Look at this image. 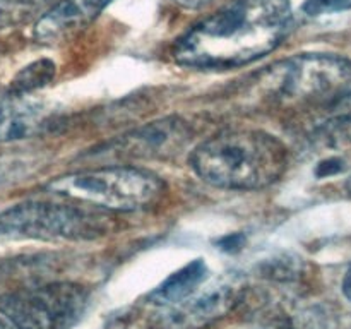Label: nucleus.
I'll return each instance as SVG.
<instances>
[{
	"mask_svg": "<svg viewBox=\"0 0 351 329\" xmlns=\"http://www.w3.org/2000/svg\"><path fill=\"white\" fill-rule=\"evenodd\" d=\"M291 19L290 0H233L185 31L171 55L197 71L243 67L276 50Z\"/></svg>",
	"mask_w": 351,
	"mask_h": 329,
	"instance_id": "f257e3e1",
	"label": "nucleus"
},
{
	"mask_svg": "<svg viewBox=\"0 0 351 329\" xmlns=\"http://www.w3.org/2000/svg\"><path fill=\"white\" fill-rule=\"evenodd\" d=\"M287 144L256 129H226L199 143L189 156L201 180L225 191H259L285 175Z\"/></svg>",
	"mask_w": 351,
	"mask_h": 329,
	"instance_id": "f03ea898",
	"label": "nucleus"
},
{
	"mask_svg": "<svg viewBox=\"0 0 351 329\" xmlns=\"http://www.w3.org/2000/svg\"><path fill=\"white\" fill-rule=\"evenodd\" d=\"M351 84V60L336 53H297L257 77L254 89L267 105L281 108L341 101Z\"/></svg>",
	"mask_w": 351,
	"mask_h": 329,
	"instance_id": "7ed1b4c3",
	"label": "nucleus"
},
{
	"mask_svg": "<svg viewBox=\"0 0 351 329\" xmlns=\"http://www.w3.org/2000/svg\"><path fill=\"white\" fill-rule=\"evenodd\" d=\"M165 184L158 175L132 164H106L53 178L47 191L75 204L108 211H139L154 204Z\"/></svg>",
	"mask_w": 351,
	"mask_h": 329,
	"instance_id": "20e7f679",
	"label": "nucleus"
},
{
	"mask_svg": "<svg viewBox=\"0 0 351 329\" xmlns=\"http://www.w3.org/2000/svg\"><path fill=\"white\" fill-rule=\"evenodd\" d=\"M103 216L74 202L27 201L0 211V242L5 240H93L106 233Z\"/></svg>",
	"mask_w": 351,
	"mask_h": 329,
	"instance_id": "39448f33",
	"label": "nucleus"
},
{
	"mask_svg": "<svg viewBox=\"0 0 351 329\" xmlns=\"http://www.w3.org/2000/svg\"><path fill=\"white\" fill-rule=\"evenodd\" d=\"M88 304L84 287L64 281L2 293L0 314L17 329H72Z\"/></svg>",
	"mask_w": 351,
	"mask_h": 329,
	"instance_id": "423d86ee",
	"label": "nucleus"
},
{
	"mask_svg": "<svg viewBox=\"0 0 351 329\" xmlns=\"http://www.w3.org/2000/svg\"><path fill=\"white\" fill-rule=\"evenodd\" d=\"M191 136V127L184 120L167 117L123 134L105 153L122 160H168L187 147Z\"/></svg>",
	"mask_w": 351,
	"mask_h": 329,
	"instance_id": "0eeeda50",
	"label": "nucleus"
},
{
	"mask_svg": "<svg viewBox=\"0 0 351 329\" xmlns=\"http://www.w3.org/2000/svg\"><path fill=\"white\" fill-rule=\"evenodd\" d=\"M235 284L215 283L199 288L195 293L171 305L163 317L165 329H202L216 319L223 317L237 300Z\"/></svg>",
	"mask_w": 351,
	"mask_h": 329,
	"instance_id": "6e6552de",
	"label": "nucleus"
},
{
	"mask_svg": "<svg viewBox=\"0 0 351 329\" xmlns=\"http://www.w3.org/2000/svg\"><path fill=\"white\" fill-rule=\"evenodd\" d=\"M113 0H58L34 26V38L41 43H60L84 31Z\"/></svg>",
	"mask_w": 351,
	"mask_h": 329,
	"instance_id": "1a4fd4ad",
	"label": "nucleus"
},
{
	"mask_svg": "<svg viewBox=\"0 0 351 329\" xmlns=\"http://www.w3.org/2000/svg\"><path fill=\"white\" fill-rule=\"evenodd\" d=\"M50 112L29 95L0 88V144L27 139L47 127Z\"/></svg>",
	"mask_w": 351,
	"mask_h": 329,
	"instance_id": "9d476101",
	"label": "nucleus"
},
{
	"mask_svg": "<svg viewBox=\"0 0 351 329\" xmlns=\"http://www.w3.org/2000/svg\"><path fill=\"white\" fill-rule=\"evenodd\" d=\"M206 278H208V266L204 260H192L170 274L160 287L154 288L149 295V300L153 304L167 305V307L180 304L202 287Z\"/></svg>",
	"mask_w": 351,
	"mask_h": 329,
	"instance_id": "9b49d317",
	"label": "nucleus"
},
{
	"mask_svg": "<svg viewBox=\"0 0 351 329\" xmlns=\"http://www.w3.org/2000/svg\"><path fill=\"white\" fill-rule=\"evenodd\" d=\"M315 146L329 153H350L351 151V110L332 115L324 120L312 134Z\"/></svg>",
	"mask_w": 351,
	"mask_h": 329,
	"instance_id": "f8f14e48",
	"label": "nucleus"
},
{
	"mask_svg": "<svg viewBox=\"0 0 351 329\" xmlns=\"http://www.w3.org/2000/svg\"><path fill=\"white\" fill-rule=\"evenodd\" d=\"M55 74V64L50 60H36L33 64L26 65L23 71H19L16 74V77L10 81V84L7 86L9 89H12L14 93H19V95H31L36 89L43 88L45 84H48L51 77Z\"/></svg>",
	"mask_w": 351,
	"mask_h": 329,
	"instance_id": "ddd939ff",
	"label": "nucleus"
},
{
	"mask_svg": "<svg viewBox=\"0 0 351 329\" xmlns=\"http://www.w3.org/2000/svg\"><path fill=\"white\" fill-rule=\"evenodd\" d=\"M48 0H0V31L29 21Z\"/></svg>",
	"mask_w": 351,
	"mask_h": 329,
	"instance_id": "4468645a",
	"label": "nucleus"
},
{
	"mask_svg": "<svg viewBox=\"0 0 351 329\" xmlns=\"http://www.w3.org/2000/svg\"><path fill=\"white\" fill-rule=\"evenodd\" d=\"M351 9V0H305L304 12L311 17L329 16Z\"/></svg>",
	"mask_w": 351,
	"mask_h": 329,
	"instance_id": "2eb2a0df",
	"label": "nucleus"
},
{
	"mask_svg": "<svg viewBox=\"0 0 351 329\" xmlns=\"http://www.w3.org/2000/svg\"><path fill=\"white\" fill-rule=\"evenodd\" d=\"M177 5L184 7V9H201L206 3H209L211 0H173Z\"/></svg>",
	"mask_w": 351,
	"mask_h": 329,
	"instance_id": "dca6fc26",
	"label": "nucleus"
},
{
	"mask_svg": "<svg viewBox=\"0 0 351 329\" xmlns=\"http://www.w3.org/2000/svg\"><path fill=\"white\" fill-rule=\"evenodd\" d=\"M343 293H345V297L351 302V267L346 271L345 280H343Z\"/></svg>",
	"mask_w": 351,
	"mask_h": 329,
	"instance_id": "f3484780",
	"label": "nucleus"
},
{
	"mask_svg": "<svg viewBox=\"0 0 351 329\" xmlns=\"http://www.w3.org/2000/svg\"><path fill=\"white\" fill-rule=\"evenodd\" d=\"M0 329H17L14 324H7V322L0 321Z\"/></svg>",
	"mask_w": 351,
	"mask_h": 329,
	"instance_id": "a211bd4d",
	"label": "nucleus"
},
{
	"mask_svg": "<svg viewBox=\"0 0 351 329\" xmlns=\"http://www.w3.org/2000/svg\"><path fill=\"white\" fill-rule=\"evenodd\" d=\"M345 187H346V191H348V194H351V175L348 177V180H346Z\"/></svg>",
	"mask_w": 351,
	"mask_h": 329,
	"instance_id": "6ab92c4d",
	"label": "nucleus"
},
{
	"mask_svg": "<svg viewBox=\"0 0 351 329\" xmlns=\"http://www.w3.org/2000/svg\"><path fill=\"white\" fill-rule=\"evenodd\" d=\"M48 2H51V0H48Z\"/></svg>",
	"mask_w": 351,
	"mask_h": 329,
	"instance_id": "aec40b11",
	"label": "nucleus"
}]
</instances>
